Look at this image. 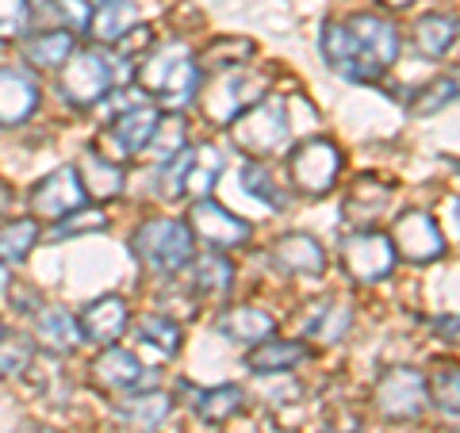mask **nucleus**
Listing matches in <instances>:
<instances>
[{"instance_id": "obj_1", "label": "nucleus", "mask_w": 460, "mask_h": 433, "mask_svg": "<svg viewBox=\"0 0 460 433\" xmlns=\"http://www.w3.org/2000/svg\"><path fill=\"white\" fill-rule=\"evenodd\" d=\"M135 81L157 104H165L172 111L189 108L199 96V66H196L192 47H184V42H162V47H154L138 62Z\"/></svg>"}, {"instance_id": "obj_2", "label": "nucleus", "mask_w": 460, "mask_h": 433, "mask_svg": "<svg viewBox=\"0 0 460 433\" xmlns=\"http://www.w3.org/2000/svg\"><path fill=\"white\" fill-rule=\"evenodd\" d=\"M135 257L142 265H146L150 272H157V277H169V272H177L192 261L196 253V238L189 223L181 219H146L138 230H135Z\"/></svg>"}, {"instance_id": "obj_3", "label": "nucleus", "mask_w": 460, "mask_h": 433, "mask_svg": "<svg viewBox=\"0 0 460 433\" xmlns=\"http://www.w3.org/2000/svg\"><path fill=\"white\" fill-rule=\"evenodd\" d=\"M226 131H230L234 150L265 157L288 142V104L280 96H265V100H257L253 108L242 111L238 119H230Z\"/></svg>"}, {"instance_id": "obj_4", "label": "nucleus", "mask_w": 460, "mask_h": 433, "mask_svg": "<svg viewBox=\"0 0 460 433\" xmlns=\"http://www.w3.org/2000/svg\"><path fill=\"white\" fill-rule=\"evenodd\" d=\"M111 81H115V54L89 47V50H74L66 57L62 81H58V84H62L66 104L93 108V104H100V100L108 96Z\"/></svg>"}, {"instance_id": "obj_5", "label": "nucleus", "mask_w": 460, "mask_h": 433, "mask_svg": "<svg viewBox=\"0 0 460 433\" xmlns=\"http://www.w3.org/2000/svg\"><path fill=\"white\" fill-rule=\"evenodd\" d=\"M223 172V154L211 146V142H199V146H184L177 157H169V165L162 172V192L169 199L177 196H196L208 199V192L215 189Z\"/></svg>"}, {"instance_id": "obj_6", "label": "nucleus", "mask_w": 460, "mask_h": 433, "mask_svg": "<svg viewBox=\"0 0 460 433\" xmlns=\"http://www.w3.org/2000/svg\"><path fill=\"white\" fill-rule=\"evenodd\" d=\"M288 177L304 196H326L341 177V150L330 138L299 142L288 157Z\"/></svg>"}, {"instance_id": "obj_7", "label": "nucleus", "mask_w": 460, "mask_h": 433, "mask_svg": "<svg viewBox=\"0 0 460 433\" xmlns=\"http://www.w3.org/2000/svg\"><path fill=\"white\" fill-rule=\"evenodd\" d=\"M395 245L384 230H357L341 242V265L353 280L361 284H380L395 272Z\"/></svg>"}, {"instance_id": "obj_8", "label": "nucleus", "mask_w": 460, "mask_h": 433, "mask_svg": "<svg viewBox=\"0 0 460 433\" xmlns=\"http://www.w3.org/2000/svg\"><path fill=\"white\" fill-rule=\"evenodd\" d=\"M426 376L414 368H387L376 380V411L392 422H411L426 411Z\"/></svg>"}, {"instance_id": "obj_9", "label": "nucleus", "mask_w": 460, "mask_h": 433, "mask_svg": "<svg viewBox=\"0 0 460 433\" xmlns=\"http://www.w3.org/2000/svg\"><path fill=\"white\" fill-rule=\"evenodd\" d=\"M31 208L39 219H66L81 208H89V192L77 177L74 165H58L31 189Z\"/></svg>"}, {"instance_id": "obj_10", "label": "nucleus", "mask_w": 460, "mask_h": 433, "mask_svg": "<svg viewBox=\"0 0 460 433\" xmlns=\"http://www.w3.org/2000/svg\"><path fill=\"white\" fill-rule=\"evenodd\" d=\"M257 100H265V77L261 74H226L215 81V89L204 96V115L211 123L226 127L230 119H238L246 108H253Z\"/></svg>"}, {"instance_id": "obj_11", "label": "nucleus", "mask_w": 460, "mask_h": 433, "mask_svg": "<svg viewBox=\"0 0 460 433\" xmlns=\"http://www.w3.org/2000/svg\"><path fill=\"white\" fill-rule=\"evenodd\" d=\"M345 27H349V35L357 42V50H361V57L384 77L387 69L395 66V57H399V31H395V23L384 20V16H372V12H357V16L345 20Z\"/></svg>"}, {"instance_id": "obj_12", "label": "nucleus", "mask_w": 460, "mask_h": 433, "mask_svg": "<svg viewBox=\"0 0 460 433\" xmlns=\"http://www.w3.org/2000/svg\"><path fill=\"white\" fill-rule=\"evenodd\" d=\"M387 238H392V245H395V257H407L411 265H429V261H438V257H445V238H441V230H438V223L429 219V215H422V211L399 215Z\"/></svg>"}, {"instance_id": "obj_13", "label": "nucleus", "mask_w": 460, "mask_h": 433, "mask_svg": "<svg viewBox=\"0 0 460 433\" xmlns=\"http://www.w3.org/2000/svg\"><path fill=\"white\" fill-rule=\"evenodd\" d=\"M189 230L192 238L215 245V250H234V245L250 242V223L234 215L230 208L215 204V199H196L192 211H189Z\"/></svg>"}, {"instance_id": "obj_14", "label": "nucleus", "mask_w": 460, "mask_h": 433, "mask_svg": "<svg viewBox=\"0 0 460 433\" xmlns=\"http://www.w3.org/2000/svg\"><path fill=\"white\" fill-rule=\"evenodd\" d=\"M319 50H323L326 66L334 69L338 77L353 81V84H372V81H380V74L365 62L361 50H357V42H353V35H349V27H345V20H330V23H323Z\"/></svg>"}, {"instance_id": "obj_15", "label": "nucleus", "mask_w": 460, "mask_h": 433, "mask_svg": "<svg viewBox=\"0 0 460 433\" xmlns=\"http://www.w3.org/2000/svg\"><path fill=\"white\" fill-rule=\"evenodd\" d=\"M127 323H131V311H127V303L119 296H100V299H93L89 307L81 311V319H77L81 338L104 345V349H108L111 341L123 338Z\"/></svg>"}, {"instance_id": "obj_16", "label": "nucleus", "mask_w": 460, "mask_h": 433, "mask_svg": "<svg viewBox=\"0 0 460 433\" xmlns=\"http://www.w3.org/2000/svg\"><path fill=\"white\" fill-rule=\"evenodd\" d=\"M39 108V84L20 66H0V123L16 127Z\"/></svg>"}, {"instance_id": "obj_17", "label": "nucleus", "mask_w": 460, "mask_h": 433, "mask_svg": "<svg viewBox=\"0 0 460 433\" xmlns=\"http://www.w3.org/2000/svg\"><path fill=\"white\" fill-rule=\"evenodd\" d=\"M162 119V111L154 104H131L127 111L115 115V123L108 127V138L119 157H135L146 150V142L154 138V127Z\"/></svg>"}, {"instance_id": "obj_18", "label": "nucleus", "mask_w": 460, "mask_h": 433, "mask_svg": "<svg viewBox=\"0 0 460 433\" xmlns=\"http://www.w3.org/2000/svg\"><path fill=\"white\" fill-rule=\"evenodd\" d=\"M146 376H150L146 365H142L135 353L119 349V345H108V349L93 360V380L104 387V392H135V387L146 384Z\"/></svg>"}, {"instance_id": "obj_19", "label": "nucleus", "mask_w": 460, "mask_h": 433, "mask_svg": "<svg viewBox=\"0 0 460 433\" xmlns=\"http://www.w3.org/2000/svg\"><path fill=\"white\" fill-rule=\"evenodd\" d=\"M272 261H277L284 272H292V277H323L326 250H323L319 238L296 230V234H284L277 245H272Z\"/></svg>"}, {"instance_id": "obj_20", "label": "nucleus", "mask_w": 460, "mask_h": 433, "mask_svg": "<svg viewBox=\"0 0 460 433\" xmlns=\"http://www.w3.org/2000/svg\"><path fill=\"white\" fill-rule=\"evenodd\" d=\"M253 54H257V42L246 35H215L208 47L196 54V66H199V74H204V69L208 74H238Z\"/></svg>"}, {"instance_id": "obj_21", "label": "nucleus", "mask_w": 460, "mask_h": 433, "mask_svg": "<svg viewBox=\"0 0 460 433\" xmlns=\"http://www.w3.org/2000/svg\"><path fill=\"white\" fill-rule=\"evenodd\" d=\"M272 330H277V319L265 307H230L219 314V334L238 345H261L272 338Z\"/></svg>"}, {"instance_id": "obj_22", "label": "nucleus", "mask_w": 460, "mask_h": 433, "mask_svg": "<svg viewBox=\"0 0 460 433\" xmlns=\"http://www.w3.org/2000/svg\"><path fill=\"white\" fill-rule=\"evenodd\" d=\"M169 411H172V399L165 392H138V395L123 399L119 407H115L119 422L127 429H135V433H154L169 418Z\"/></svg>"}, {"instance_id": "obj_23", "label": "nucleus", "mask_w": 460, "mask_h": 433, "mask_svg": "<svg viewBox=\"0 0 460 433\" xmlns=\"http://www.w3.org/2000/svg\"><path fill=\"white\" fill-rule=\"evenodd\" d=\"M307 357H311V349L304 341H272V338H265L261 345H253L246 365L257 372V376H280V372L299 368Z\"/></svg>"}, {"instance_id": "obj_24", "label": "nucleus", "mask_w": 460, "mask_h": 433, "mask_svg": "<svg viewBox=\"0 0 460 433\" xmlns=\"http://www.w3.org/2000/svg\"><path fill=\"white\" fill-rule=\"evenodd\" d=\"M189 265H192L189 287L199 299H223L230 287H234V265H230V257H223V253H204Z\"/></svg>"}, {"instance_id": "obj_25", "label": "nucleus", "mask_w": 460, "mask_h": 433, "mask_svg": "<svg viewBox=\"0 0 460 433\" xmlns=\"http://www.w3.org/2000/svg\"><path fill=\"white\" fill-rule=\"evenodd\" d=\"M74 169H77V177L84 184V192H89V199H111V196L123 192V169L115 165V157H104V154L89 150Z\"/></svg>"}, {"instance_id": "obj_26", "label": "nucleus", "mask_w": 460, "mask_h": 433, "mask_svg": "<svg viewBox=\"0 0 460 433\" xmlns=\"http://www.w3.org/2000/svg\"><path fill=\"white\" fill-rule=\"evenodd\" d=\"M138 12L131 0H100V4L93 8V23H89V35L96 42H108V47H115L127 31L135 27Z\"/></svg>"}, {"instance_id": "obj_27", "label": "nucleus", "mask_w": 460, "mask_h": 433, "mask_svg": "<svg viewBox=\"0 0 460 433\" xmlns=\"http://www.w3.org/2000/svg\"><path fill=\"white\" fill-rule=\"evenodd\" d=\"M414 47H419L426 57H445L453 54L456 47V16L449 12H429V16H422L419 23H414Z\"/></svg>"}, {"instance_id": "obj_28", "label": "nucleus", "mask_w": 460, "mask_h": 433, "mask_svg": "<svg viewBox=\"0 0 460 433\" xmlns=\"http://www.w3.org/2000/svg\"><path fill=\"white\" fill-rule=\"evenodd\" d=\"M35 330H39V341L47 345L50 353H74L77 345L84 341L77 319L69 311H62V307H47V311H42Z\"/></svg>"}, {"instance_id": "obj_29", "label": "nucleus", "mask_w": 460, "mask_h": 433, "mask_svg": "<svg viewBox=\"0 0 460 433\" xmlns=\"http://www.w3.org/2000/svg\"><path fill=\"white\" fill-rule=\"evenodd\" d=\"M242 402H246L242 387H234V384H219V387H208V392H199L196 402H192V411H196L199 422L223 426V422H230V418L242 411Z\"/></svg>"}, {"instance_id": "obj_30", "label": "nucleus", "mask_w": 460, "mask_h": 433, "mask_svg": "<svg viewBox=\"0 0 460 433\" xmlns=\"http://www.w3.org/2000/svg\"><path fill=\"white\" fill-rule=\"evenodd\" d=\"M74 50H77L74 35H66V31H35L31 39L23 42L27 66H39V69H62L66 57Z\"/></svg>"}, {"instance_id": "obj_31", "label": "nucleus", "mask_w": 460, "mask_h": 433, "mask_svg": "<svg viewBox=\"0 0 460 433\" xmlns=\"http://www.w3.org/2000/svg\"><path fill=\"white\" fill-rule=\"evenodd\" d=\"M39 242L35 219H4L0 223V265H20Z\"/></svg>"}, {"instance_id": "obj_32", "label": "nucleus", "mask_w": 460, "mask_h": 433, "mask_svg": "<svg viewBox=\"0 0 460 433\" xmlns=\"http://www.w3.org/2000/svg\"><path fill=\"white\" fill-rule=\"evenodd\" d=\"M349 326H353V311L345 307V303L330 299V303H319V307H314L311 323H307V338L334 345V341H341L345 334H349Z\"/></svg>"}, {"instance_id": "obj_33", "label": "nucleus", "mask_w": 460, "mask_h": 433, "mask_svg": "<svg viewBox=\"0 0 460 433\" xmlns=\"http://www.w3.org/2000/svg\"><path fill=\"white\" fill-rule=\"evenodd\" d=\"M135 338L142 349H150L157 357H177L181 353V326L165 319V314H146V319L138 323Z\"/></svg>"}, {"instance_id": "obj_34", "label": "nucleus", "mask_w": 460, "mask_h": 433, "mask_svg": "<svg viewBox=\"0 0 460 433\" xmlns=\"http://www.w3.org/2000/svg\"><path fill=\"white\" fill-rule=\"evenodd\" d=\"M184 150V119L181 115H162L154 127V138L146 142V154L150 162H169V157H177Z\"/></svg>"}, {"instance_id": "obj_35", "label": "nucleus", "mask_w": 460, "mask_h": 433, "mask_svg": "<svg viewBox=\"0 0 460 433\" xmlns=\"http://www.w3.org/2000/svg\"><path fill=\"white\" fill-rule=\"evenodd\" d=\"M426 399L434 402L438 411L456 418V407H460V376H456V365H441L434 376L426 380Z\"/></svg>"}, {"instance_id": "obj_36", "label": "nucleus", "mask_w": 460, "mask_h": 433, "mask_svg": "<svg viewBox=\"0 0 460 433\" xmlns=\"http://www.w3.org/2000/svg\"><path fill=\"white\" fill-rule=\"evenodd\" d=\"M456 100V74H449V77H434L426 84V89H419L411 96V111L414 115H434V111H441V108H449Z\"/></svg>"}, {"instance_id": "obj_37", "label": "nucleus", "mask_w": 460, "mask_h": 433, "mask_svg": "<svg viewBox=\"0 0 460 433\" xmlns=\"http://www.w3.org/2000/svg\"><path fill=\"white\" fill-rule=\"evenodd\" d=\"M242 184H246V192L253 199H261L265 208H288V192L277 189V181H272V172L265 165H246V172H242Z\"/></svg>"}, {"instance_id": "obj_38", "label": "nucleus", "mask_w": 460, "mask_h": 433, "mask_svg": "<svg viewBox=\"0 0 460 433\" xmlns=\"http://www.w3.org/2000/svg\"><path fill=\"white\" fill-rule=\"evenodd\" d=\"M50 16L62 23L58 31H66V35H84L89 31V23H93V4L89 0H50Z\"/></svg>"}, {"instance_id": "obj_39", "label": "nucleus", "mask_w": 460, "mask_h": 433, "mask_svg": "<svg viewBox=\"0 0 460 433\" xmlns=\"http://www.w3.org/2000/svg\"><path fill=\"white\" fill-rule=\"evenodd\" d=\"M387 199H392V189H387L384 181L361 177V189H353V196H349V215H365V219H372Z\"/></svg>"}, {"instance_id": "obj_40", "label": "nucleus", "mask_w": 460, "mask_h": 433, "mask_svg": "<svg viewBox=\"0 0 460 433\" xmlns=\"http://www.w3.org/2000/svg\"><path fill=\"white\" fill-rule=\"evenodd\" d=\"M31 357H35V349H31L27 338H0V380L27 372Z\"/></svg>"}, {"instance_id": "obj_41", "label": "nucleus", "mask_w": 460, "mask_h": 433, "mask_svg": "<svg viewBox=\"0 0 460 433\" xmlns=\"http://www.w3.org/2000/svg\"><path fill=\"white\" fill-rule=\"evenodd\" d=\"M31 27V0H0V39H23Z\"/></svg>"}, {"instance_id": "obj_42", "label": "nucleus", "mask_w": 460, "mask_h": 433, "mask_svg": "<svg viewBox=\"0 0 460 433\" xmlns=\"http://www.w3.org/2000/svg\"><path fill=\"white\" fill-rule=\"evenodd\" d=\"M108 219L100 208H81L74 215H66V219H58V230L54 238H74V234H96V230H104Z\"/></svg>"}, {"instance_id": "obj_43", "label": "nucleus", "mask_w": 460, "mask_h": 433, "mask_svg": "<svg viewBox=\"0 0 460 433\" xmlns=\"http://www.w3.org/2000/svg\"><path fill=\"white\" fill-rule=\"evenodd\" d=\"M154 50V35H150V27H131L119 42H115V57H135V54H150Z\"/></svg>"}, {"instance_id": "obj_44", "label": "nucleus", "mask_w": 460, "mask_h": 433, "mask_svg": "<svg viewBox=\"0 0 460 433\" xmlns=\"http://www.w3.org/2000/svg\"><path fill=\"white\" fill-rule=\"evenodd\" d=\"M380 4L395 8V12H407V8H414V4H419V0H380Z\"/></svg>"}, {"instance_id": "obj_45", "label": "nucleus", "mask_w": 460, "mask_h": 433, "mask_svg": "<svg viewBox=\"0 0 460 433\" xmlns=\"http://www.w3.org/2000/svg\"><path fill=\"white\" fill-rule=\"evenodd\" d=\"M8 204H12V192H8V184H4V181H0V215H4V211H8Z\"/></svg>"}, {"instance_id": "obj_46", "label": "nucleus", "mask_w": 460, "mask_h": 433, "mask_svg": "<svg viewBox=\"0 0 460 433\" xmlns=\"http://www.w3.org/2000/svg\"><path fill=\"white\" fill-rule=\"evenodd\" d=\"M4 287H8V269L0 265V292H4Z\"/></svg>"}, {"instance_id": "obj_47", "label": "nucleus", "mask_w": 460, "mask_h": 433, "mask_svg": "<svg viewBox=\"0 0 460 433\" xmlns=\"http://www.w3.org/2000/svg\"><path fill=\"white\" fill-rule=\"evenodd\" d=\"M35 433H54V429H35Z\"/></svg>"}, {"instance_id": "obj_48", "label": "nucleus", "mask_w": 460, "mask_h": 433, "mask_svg": "<svg viewBox=\"0 0 460 433\" xmlns=\"http://www.w3.org/2000/svg\"><path fill=\"white\" fill-rule=\"evenodd\" d=\"M0 338H4V326H0Z\"/></svg>"}]
</instances>
